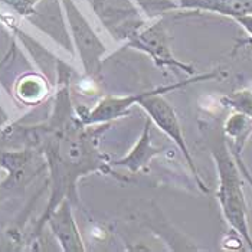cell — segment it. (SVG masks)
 <instances>
[{
    "instance_id": "cell-14",
    "label": "cell",
    "mask_w": 252,
    "mask_h": 252,
    "mask_svg": "<svg viewBox=\"0 0 252 252\" xmlns=\"http://www.w3.org/2000/svg\"><path fill=\"white\" fill-rule=\"evenodd\" d=\"M42 0H0L1 4L10 7L19 16H31L36 13V4Z\"/></svg>"
},
{
    "instance_id": "cell-3",
    "label": "cell",
    "mask_w": 252,
    "mask_h": 252,
    "mask_svg": "<svg viewBox=\"0 0 252 252\" xmlns=\"http://www.w3.org/2000/svg\"><path fill=\"white\" fill-rule=\"evenodd\" d=\"M219 78V72L218 71H212V72H206V74H199L197 77L192 78V79H186V81H180V82H175V84H169V85H161V87H156L155 93L150 94L149 97H146L138 105L144 110V113L147 114V117L152 120V123H155L156 127L163 131L166 136L169 137L173 143L176 144V147L179 149V152L182 153L183 158L186 160L192 175L197 182V186L202 192L208 193L209 189L205 185V182L202 180V177L199 175V170L194 164V160L190 150L188 147L186 138L183 134V128L180 124L179 116L176 113V110L173 108V105L164 98V94L172 93L175 90L183 88L192 82H203V81H209V79H216Z\"/></svg>"
},
{
    "instance_id": "cell-5",
    "label": "cell",
    "mask_w": 252,
    "mask_h": 252,
    "mask_svg": "<svg viewBox=\"0 0 252 252\" xmlns=\"http://www.w3.org/2000/svg\"><path fill=\"white\" fill-rule=\"evenodd\" d=\"M126 46L144 52L146 55L152 58L156 66L158 68L182 71L189 75L194 74L193 66H190L186 62H182L173 55L164 22L160 18L150 25L146 23L138 32H136L126 42Z\"/></svg>"
},
{
    "instance_id": "cell-1",
    "label": "cell",
    "mask_w": 252,
    "mask_h": 252,
    "mask_svg": "<svg viewBox=\"0 0 252 252\" xmlns=\"http://www.w3.org/2000/svg\"><path fill=\"white\" fill-rule=\"evenodd\" d=\"M110 124L85 126L79 120L72 107L69 72L59 69L52 114L45 123L25 130L28 141L42 155L49 172V200L39 218L36 235L62 200L69 199L74 206L79 205L78 183L82 177L113 172L110 160L99 150V137Z\"/></svg>"
},
{
    "instance_id": "cell-15",
    "label": "cell",
    "mask_w": 252,
    "mask_h": 252,
    "mask_svg": "<svg viewBox=\"0 0 252 252\" xmlns=\"http://www.w3.org/2000/svg\"><path fill=\"white\" fill-rule=\"evenodd\" d=\"M232 152V150H231ZM233 157H235V160H236V163H238V167H239V170H241V173H242V177L248 182V185L252 188V173L250 172V169L247 167V164L244 163V158H242V153H236V152H232Z\"/></svg>"
},
{
    "instance_id": "cell-11",
    "label": "cell",
    "mask_w": 252,
    "mask_h": 252,
    "mask_svg": "<svg viewBox=\"0 0 252 252\" xmlns=\"http://www.w3.org/2000/svg\"><path fill=\"white\" fill-rule=\"evenodd\" d=\"M48 93L46 81L36 75H26L20 79L16 87L18 97L26 104H35L39 102Z\"/></svg>"
},
{
    "instance_id": "cell-13",
    "label": "cell",
    "mask_w": 252,
    "mask_h": 252,
    "mask_svg": "<svg viewBox=\"0 0 252 252\" xmlns=\"http://www.w3.org/2000/svg\"><path fill=\"white\" fill-rule=\"evenodd\" d=\"M138 9L149 18L156 19L169 12H173L177 7V1L175 0H136Z\"/></svg>"
},
{
    "instance_id": "cell-4",
    "label": "cell",
    "mask_w": 252,
    "mask_h": 252,
    "mask_svg": "<svg viewBox=\"0 0 252 252\" xmlns=\"http://www.w3.org/2000/svg\"><path fill=\"white\" fill-rule=\"evenodd\" d=\"M65 12L71 38L74 40L85 77L97 79L102 69V61L107 55V46L99 39L87 18L81 13L74 0H61Z\"/></svg>"
},
{
    "instance_id": "cell-6",
    "label": "cell",
    "mask_w": 252,
    "mask_h": 252,
    "mask_svg": "<svg viewBox=\"0 0 252 252\" xmlns=\"http://www.w3.org/2000/svg\"><path fill=\"white\" fill-rule=\"evenodd\" d=\"M98 18L118 40H128L144 25L140 10L131 0H88Z\"/></svg>"
},
{
    "instance_id": "cell-7",
    "label": "cell",
    "mask_w": 252,
    "mask_h": 252,
    "mask_svg": "<svg viewBox=\"0 0 252 252\" xmlns=\"http://www.w3.org/2000/svg\"><path fill=\"white\" fill-rule=\"evenodd\" d=\"M74 203L69 199H65L48 216L46 223L55 236L61 250L63 252H84L85 244L82 235L79 232L75 216H74Z\"/></svg>"
},
{
    "instance_id": "cell-17",
    "label": "cell",
    "mask_w": 252,
    "mask_h": 252,
    "mask_svg": "<svg viewBox=\"0 0 252 252\" xmlns=\"http://www.w3.org/2000/svg\"><path fill=\"white\" fill-rule=\"evenodd\" d=\"M0 153H1V152H0ZM0 169H1V166H0Z\"/></svg>"
},
{
    "instance_id": "cell-2",
    "label": "cell",
    "mask_w": 252,
    "mask_h": 252,
    "mask_svg": "<svg viewBox=\"0 0 252 252\" xmlns=\"http://www.w3.org/2000/svg\"><path fill=\"white\" fill-rule=\"evenodd\" d=\"M211 156L214 158L218 190L216 199L219 202L222 215L233 232L239 235L242 242L252 251V235L248 223V206L244 193L242 173L233 157L223 133L209 141Z\"/></svg>"
},
{
    "instance_id": "cell-10",
    "label": "cell",
    "mask_w": 252,
    "mask_h": 252,
    "mask_svg": "<svg viewBox=\"0 0 252 252\" xmlns=\"http://www.w3.org/2000/svg\"><path fill=\"white\" fill-rule=\"evenodd\" d=\"M223 136L232 152L242 153L248 138L252 136V118L233 111L223 123Z\"/></svg>"
},
{
    "instance_id": "cell-16",
    "label": "cell",
    "mask_w": 252,
    "mask_h": 252,
    "mask_svg": "<svg viewBox=\"0 0 252 252\" xmlns=\"http://www.w3.org/2000/svg\"><path fill=\"white\" fill-rule=\"evenodd\" d=\"M236 22L241 25V28L250 35V38L252 39V16H244V18H236Z\"/></svg>"
},
{
    "instance_id": "cell-8",
    "label": "cell",
    "mask_w": 252,
    "mask_h": 252,
    "mask_svg": "<svg viewBox=\"0 0 252 252\" xmlns=\"http://www.w3.org/2000/svg\"><path fill=\"white\" fill-rule=\"evenodd\" d=\"M161 152H163L161 147H156L152 143V120L147 117L143 131L137 138L136 144L130 149V152L110 163H111V167L113 166L123 167V169L128 170L131 175H137L144 167H147L149 163Z\"/></svg>"
},
{
    "instance_id": "cell-12",
    "label": "cell",
    "mask_w": 252,
    "mask_h": 252,
    "mask_svg": "<svg viewBox=\"0 0 252 252\" xmlns=\"http://www.w3.org/2000/svg\"><path fill=\"white\" fill-rule=\"evenodd\" d=\"M220 101L225 107L252 118V90L245 88V90L235 91L229 95L220 98Z\"/></svg>"
},
{
    "instance_id": "cell-9",
    "label": "cell",
    "mask_w": 252,
    "mask_h": 252,
    "mask_svg": "<svg viewBox=\"0 0 252 252\" xmlns=\"http://www.w3.org/2000/svg\"><path fill=\"white\" fill-rule=\"evenodd\" d=\"M182 10L211 12L232 19L252 16V0H177Z\"/></svg>"
}]
</instances>
